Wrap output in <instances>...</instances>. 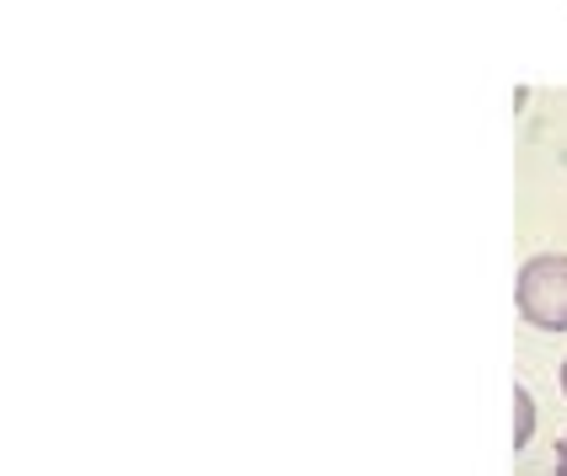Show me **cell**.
Returning <instances> with one entry per match:
<instances>
[{
  "label": "cell",
  "instance_id": "obj_1",
  "mask_svg": "<svg viewBox=\"0 0 567 476\" xmlns=\"http://www.w3.org/2000/svg\"><path fill=\"white\" fill-rule=\"evenodd\" d=\"M519 311L540 327H567V257H536L519 273Z\"/></svg>",
  "mask_w": 567,
  "mask_h": 476
},
{
  "label": "cell",
  "instance_id": "obj_2",
  "mask_svg": "<svg viewBox=\"0 0 567 476\" xmlns=\"http://www.w3.org/2000/svg\"><path fill=\"white\" fill-rule=\"evenodd\" d=\"M514 439H519V445L530 439V402H525V396H519V428H514Z\"/></svg>",
  "mask_w": 567,
  "mask_h": 476
},
{
  "label": "cell",
  "instance_id": "obj_3",
  "mask_svg": "<svg viewBox=\"0 0 567 476\" xmlns=\"http://www.w3.org/2000/svg\"><path fill=\"white\" fill-rule=\"evenodd\" d=\"M563 476H567V445H563Z\"/></svg>",
  "mask_w": 567,
  "mask_h": 476
},
{
  "label": "cell",
  "instance_id": "obj_4",
  "mask_svg": "<svg viewBox=\"0 0 567 476\" xmlns=\"http://www.w3.org/2000/svg\"><path fill=\"white\" fill-rule=\"evenodd\" d=\"M563 385H567V370H563Z\"/></svg>",
  "mask_w": 567,
  "mask_h": 476
}]
</instances>
